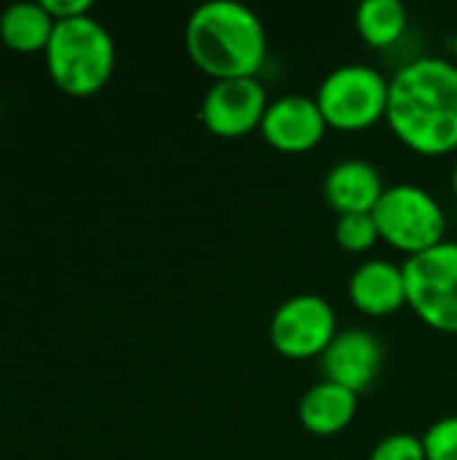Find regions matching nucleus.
Instances as JSON below:
<instances>
[{
	"mask_svg": "<svg viewBox=\"0 0 457 460\" xmlns=\"http://www.w3.org/2000/svg\"><path fill=\"white\" fill-rule=\"evenodd\" d=\"M393 135L420 156L457 151V65L444 57H417L391 78L388 113Z\"/></svg>",
	"mask_w": 457,
	"mask_h": 460,
	"instance_id": "nucleus-1",
	"label": "nucleus"
},
{
	"mask_svg": "<svg viewBox=\"0 0 457 460\" xmlns=\"http://www.w3.org/2000/svg\"><path fill=\"white\" fill-rule=\"evenodd\" d=\"M186 51L213 81L256 78L267 62V30L248 5L210 0L186 22Z\"/></svg>",
	"mask_w": 457,
	"mask_h": 460,
	"instance_id": "nucleus-2",
	"label": "nucleus"
},
{
	"mask_svg": "<svg viewBox=\"0 0 457 460\" xmlns=\"http://www.w3.org/2000/svg\"><path fill=\"white\" fill-rule=\"evenodd\" d=\"M51 84L70 97H92L105 89L116 67V43L108 27L89 16L57 22L43 51Z\"/></svg>",
	"mask_w": 457,
	"mask_h": 460,
	"instance_id": "nucleus-3",
	"label": "nucleus"
},
{
	"mask_svg": "<svg viewBox=\"0 0 457 460\" xmlns=\"http://www.w3.org/2000/svg\"><path fill=\"white\" fill-rule=\"evenodd\" d=\"M391 81L372 65L350 62L334 67L318 86L315 102L329 124L339 132H364L388 113Z\"/></svg>",
	"mask_w": 457,
	"mask_h": 460,
	"instance_id": "nucleus-4",
	"label": "nucleus"
},
{
	"mask_svg": "<svg viewBox=\"0 0 457 460\" xmlns=\"http://www.w3.org/2000/svg\"><path fill=\"white\" fill-rule=\"evenodd\" d=\"M380 240L407 256H417L444 243L447 216L431 191L415 183L388 186L372 210Z\"/></svg>",
	"mask_w": 457,
	"mask_h": 460,
	"instance_id": "nucleus-5",
	"label": "nucleus"
},
{
	"mask_svg": "<svg viewBox=\"0 0 457 460\" xmlns=\"http://www.w3.org/2000/svg\"><path fill=\"white\" fill-rule=\"evenodd\" d=\"M407 305L434 332L457 334V243L409 256L404 264Z\"/></svg>",
	"mask_w": 457,
	"mask_h": 460,
	"instance_id": "nucleus-6",
	"label": "nucleus"
},
{
	"mask_svg": "<svg viewBox=\"0 0 457 460\" xmlns=\"http://www.w3.org/2000/svg\"><path fill=\"white\" fill-rule=\"evenodd\" d=\"M337 334V313L318 294H299L286 299L269 321L272 348L294 361L323 356Z\"/></svg>",
	"mask_w": 457,
	"mask_h": 460,
	"instance_id": "nucleus-7",
	"label": "nucleus"
},
{
	"mask_svg": "<svg viewBox=\"0 0 457 460\" xmlns=\"http://www.w3.org/2000/svg\"><path fill=\"white\" fill-rule=\"evenodd\" d=\"M267 108L269 97L259 78H229L213 81L202 100L199 119L210 135L234 140L259 129Z\"/></svg>",
	"mask_w": 457,
	"mask_h": 460,
	"instance_id": "nucleus-8",
	"label": "nucleus"
},
{
	"mask_svg": "<svg viewBox=\"0 0 457 460\" xmlns=\"http://www.w3.org/2000/svg\"><path fill=\"white\" fill-rule=\"evenodd\" d=\"M261 137L280 154H307L312 151L329 124L315 102V97L286 94L269 102L261 119Z\"/></svg>",
	"mask_w": 457,
	"mask_h": 460,
	"instance_id": "nucleus-9",
	"label": "nucleus"
},
{
	"mask_svg": "<svg viewBox=\"0 0 457 460\" xmlns=\"http://www.w3.org/2000/svg\"><path fill=\"white\" fill-rule=\"evenodd\" d=\"M382 345L372 332L347 329L334 337V342L321 356L323 380H331L353 394H364L372 388L382 369Z\"/></svg>",
	"mask_w": 457,
	"mask_h": 460,
	"instance_id": "nucleus-10",
	"label": "nucleus"
},
{
	"mask_svg": "<svg viewBox=\"0 0 457 460\" xmlns=\"http://www.w3.org/2000/svg\"><path fill=\"white\" fill-rule=\"evenodd\" d=\"M347 296L353 307L369 318H385L407 307L404 267L388 259H369L347 280Z\"/></svg>",
	"mask_w": 457,
	"mask_h": 460,
	"instance_id": "nucleus-11",
	"label": "nucleus"
},
{
	"mask_svg": "<svg viewBox=\"0 0 457 460\" xmlns=\"http://www.w3.org/2000/svg\"><path fill=\"white\" fill-rule=\"evenodd\" d=\"M385 191L382 175L374 164L364 159H345L337 162L323 181L326 202L339 213H372Z\"/></svg>",
	"mask_w": 457,
	"mask_h": 460,
	"instance_id": "nucleus-12",
	"label": "nucleus"
},
{
	"mask_svg": "<svg viewBox=\"0 0 457 460\" xmlns=\"http://www.w3.org/2000/svg\"><path fill=\"white\" fill-rule=\"evenodd\" d=\"M358 412V394L321 380L315 383L299 402V420L315 437H334L342 434Z\"/></svg>",
	"mask_w": 457,
	"mask_h": 460,
	"instance_id": "nucleus-13",
	"label": "nucleus"
},
{
	"mask_svg": "<svg viewBox=\"0 0 457 460\" xmlns=\"http://www.w3.org/2000/svg\"><path fill=\"white\" fill-rule=\"evenodd\" d=\"M54 27L43 3H11L0 11V43L13 54H43Z\"/></svg>",
	"mask_w": 457,
	"mask_h": 460,
	"instance_id": "nucleus-14",
	"label": "nucleus"
},
{
	"mask_svg": "<svg viewBox=\"0 0 457 460\" xmlns=\"http://www.w3.org/2000/svg\"><path fill=\"white\" fill-rule=\"evenodd\" d=\"M409 13L401 0H364L356 11V30L372 49H391L407 32Z\"/></svg>",
	"mask_w": 457,
	"mask_h": 460,
	"instance_id": "nucleus-15",
	"label": "nucleus"
},
{
	"mask_svg": "<svg viewBox=\"0 0 457 460\" xmlns=\"http://www.w3.org/2000/svg\"><path fill=\"white\" fill-rule=\"evenodd\" d=\"M337 245L347 253H366L380 243V232L372 213H347L337 218L334 226Z\"/></svg>",
	"mask_w": 457,
	"mask_h": 460,
	"instance_id": "nucleus-16",
	"label": "nucleus"
},
{
	"mask_svg": "<svg viewBox=\"0 0 457 460\" xmlns=\"http://www.w3.org/2000/svg\"><path fill=\"white\" fill-rule=\"evenodd\" d=\"M423 447L428 460H457V415L436 420L423 434Z\"/></svg>",
	"mask_w": 457,
	"mask_h": 460,
	"instance_id": "nucleus-17",
	"label": "nucleus"
},
{
	"mask_svg": "<svg viewBox=\"0 0 457 460\" xmlns=\"http://www.w3.org/2000/svg\"><path fill=\"white\" fill-rule=\"evenodd\" d=\"M369 460H428L426 458V447H423V437H412V434H391L385 439H380L374 445V450L369 453Z\"/></svg>",
	"mask_w": 457,
	"mask_h": 460,
	"instance_id": "nucleus-18",
	"label": "nucleus"
},
{
	"mask_svg": "<svg viewBox=\"0 0 457 460\" xmlns=\"http://www.w3.org/2000/svg\"><path fill=\"white\" fill-rule=\"evenodd\" d=\"M43 8L54 22H67V19H78V16L92 13L89 0H43Z\"/></svg>",
	"mask_w": 457,
	"mask_h": 460,
	"instance_id": "nucleus-19",
	"label": "nucleus"
},
{
	"mask_svg": "<svg viewBox=\"0 0 457 460\" xmlns=\"http://www.w3.org/2000/svg\"><path fill=\"white\" fill-rule=\"evenodd\" d=\"M453 191H455V197H457V164H455V172H453Z\"/></svg>",
	"mask_w": 457,
	"mask_h": 460,
	"instance_id": "nucleus-20",
	"label": "nucleus"
},
{
	"mask_svg": "<svg viewBox=\"0 0 457 460\" xmlns=\"http://www.w3.org/2000/svg\"><path fill=\"white\" fill-rule=\"evenodd\" d=\"M453 51H455V59H453V62L457 65V32H455V40H453Z\"/></svg>",
	"mask_w": 457,
	"mask_h": 460,
	"instance_id": "nucleus-21",
	"label": "nucleus"
}]
</instances>
